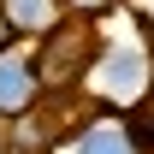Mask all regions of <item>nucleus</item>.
I'll return each mask as SVG.
<instances>
[{
    "label": "nucleus",
    "mask_w": 154,
    "mask_h": 154,
    "mask_svg": "<svg viewBox=\"0 0 154 154\" xmlns=\"http://www.w3.org/2000/svg\"><path fill=\"white\" fill-rule=\"evenodd\" d=\"M154 83V54L142 42H119V36H101L95 42V59H89V77L83 89H95L107 107H136Z\"/></svg>",
    "instance_id": "1"
},
{
    "label": "nucleus",
    "mask_w": 154,
    "mask_h": 154,
    "mask_svg": "<svg viewBox=\"0 0 154 154\" xmlns=\"http://www.w3.org/2000/svg\"><path fill=\"white\" fill-rule=\"evenodd\" d=\"M95 30L83 18H65L59 30L36 42V71H42V89H65V83H83L89 77V59H95Z\"/></svg>",
    "instance_id": "2"
},
{
    "label": "nucleus",
    "mask_w": 154,
    "mask_h": 154,
    "mask_svg": "<svg viewBox=\"0 0 154 154\" xmlns=\"http://www.w3.org/2000/svg\"><path fill=\"white\" fill-rule=\"evenodd\" d=\"M42 95H48V89H42V71H36V42L6 36L0 42V119L30 113Z\"/></svg>",
    "instance_id": "3"
},
{
    "label": "nucleus",
    "mask_w": 154,
    "mask_h": 154,
    "mask_svg": "<svg viewBox=\"0 0 154 154\" xmlns=\"http://www.w3.org/2000/svg\"><path fill=\"white\" fill-rule=\"evenodd\" d=\"M65 154H136L131 131H125V113H95V119H83L71 136H65Z\"/></svg>",
    "instance_id": "4"
},
{
    "label": "nucleus",
    "mask_w": 154,
    "mask_h": 154,
    "mask_svg": "<svg viewBox=\"0 0 154 154\" xmlns=\"http://www.w3.org/2000/svg\"><path fill=\"white\" fill-rule=\"evenodd\" d=\"M0 24H6V36H18V42H42L48 30L65 24V6L59 0H0Z\"/></svg>",
    "instance_id": "5"
},
{
    "label": "nucleus",
    "mask_w": 154,
    "mask_h": 154,
    "mask_svg": "<svg viewBox=\"0 0 154 154\" xmlns=\"http://www.w3.org/2000/svg\"><path fill=\"white\" fill-rule=\"evenodd\" d=\"M125 131H131L136 154H154V95H142L136 107H125Z\"/></svg>",
    "instance_id": "6"
},
{
    "label": "nucleus",
    "mask_w": 154,
    "mask_h": 154,
    "mask_svg": "<svg viewBox=\"0 0 154 154\" xmlns=\"http://www.w3.org/2000/svg\"><path fill=\"white\" fill-rule=\"evenodd\" d=\"M65 6V18H83V24H101L107 12H119L125 0H59Z\"/></svg>",
    "instance_id": "7"
},
{
    "label": "nucleus",
    "mask_w": 154,
    "mask_h": 154,
    "mask_svg": "<svg viewBox=\"0 0 154 154\" xmlns=\"http://www.w3.org/2000/svg\"><path fill=\"white\" fill-rule=\"evenodd\" d=\"M0 154H6V142H0Z\"/></svg>",
    "instance_id": "8"
},
{
    "label": "nucleus",
    "mask_w": 154,
    "mask_h": 154,
    "mask_svg": "<svg viewBox=\"0 0 154 154\" xmlns=\"http://www.w3.org/2000/svg\"><path fill=\"white\" fill-rule=\"evenodd\" d=\"M148 95H154V83H148Z\"/></svg>",
    "instance_id": "9"
}]
</instances>
